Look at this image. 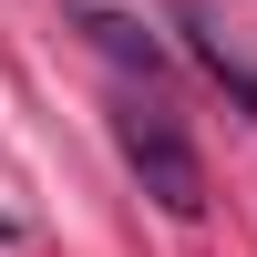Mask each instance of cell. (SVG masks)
<instances>
[{"mask_svg":"<svg viewBox=\"0 0 257 257\" xmlns=\"http://www.w3.org/2000/svg\"><path fill=\"white\" fill-rule=\"evenodd\" d=\"M175 21H185V41H196V62H206V72H216V82H226V93H237V103H247V113H257V62H247V52H226V31H216V21H206V11H196V0H185V11H175Z\"/></svg>","mask_w":257,"mask_h":257,"instance_id":"cell-3","label":"cell"},{"mask_svg":"<svg viewBox=\"0 0 257 257\" xmlns=\"http://www.w3.org/2000/svg\"><path fill=\"white\" fill-rule=\"evenodd\" d=\"M72 31H93V52H103V62H123V72H144V82L165 72V41L144 31V21H123V11H82Z\"/></svg>","mask_w":257,"mask_h":257,"instance_id":"cell-2","label":"cell"},{"mask_svg":"<svg viewBox=\"0 0 257 257\" xmlns=\"http://www.w3.org/2000/svg\"><path fill=\"white\" fill-rule=\"evenodd\" d=\"M113 144H123L134 185L165 206V216H206V155L185 144L175 103H155V93H123V103H113Z\"/></svg>","mask_w":257,"mask_h":257,"instance_id":"cell-1","label":"cell"}]
</instances>
